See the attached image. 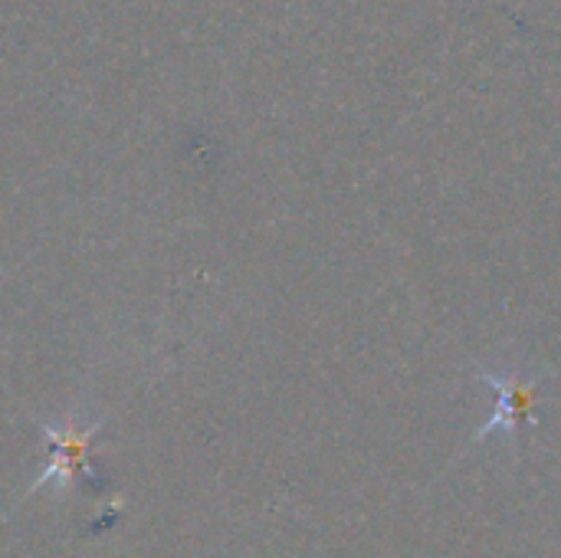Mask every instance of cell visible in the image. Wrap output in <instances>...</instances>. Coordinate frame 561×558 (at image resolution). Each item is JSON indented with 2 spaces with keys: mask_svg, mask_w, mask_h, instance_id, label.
Returning <instances> with one entry per match:
<instances>
[{
  "mask_svg": "<svg viewBox=\"0 0 561 558\" xmlns=\"http://www.w3.org/2000/svg\"><path fill=\"white\" fill-rule=\"evenodd\" d=\"M483 378L500 391V411H496V418L480 431V437H486V434L496 431V428H506V431L513 434L516 424L529 414L533 388H529V385H519L516 378H496V375H483Z\"/></svg>",
  "mask_w": 561,
  "mask_h": 558,
  "instance_id": "6da1fadb",
  "label": "cell"
}]
</instances>
